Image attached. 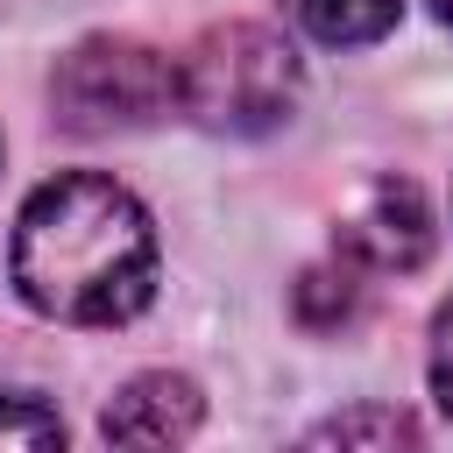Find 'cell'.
Returning <instances> with one entry per match:
<instances>
[{
	"mask_svg": "<svg viewBox=\"0 0 453 453\" xmlns=\"http://www.w3.org/2000/svg\"><path fill=\"white\" fill-rule=\"evenodd\" d=\"M7 276L21 304L57 326H127L156 297V219L99 170L50 177L14 219Z\"/></svg>",
	"mask_w": 453,
	"mask_h": 453,
	"instance_id": "obj_1",
	"label": "cell"
},
{
	"mask_svg": "<svg viewBox=\"0 0 453 453\" xmlns=\"http://www.w3.org/2000/svg\"><path fill=\"white\" fill-rule=\"evenodd\" d=\"M177 78H184V113L212 134H269V127L290 120V106L304 92L297 50L262 21L205 28L184 50Z\"/></svg>",
	"mask_w": 453,
	"mask_h": 453,
	"instance_id": "obj_2",
	"label": "cell"
},
{
	"mask_svg": "<svg viewBox=\"0 0 453 453\" xmlns=\"http://www.w3.org/2000/svg\"><path fill=\"white\" fill-rule=\"evenodd\" d=\"M50 106L71 134H127L184 106V78L134 35H85L50 71Z\"/></svg>",
	"mask_w": 453,
	"mask_h": 453,
	"instance_id": "obj_3",
	"label": "cell"
},
{
	"mask_svg": "<svg viewBox=\"0 0 453 453\" xmlns=\"http://www.w3.org/2000/svg\"><path fill=\"white\" fill-rule=\"evenodd\" d=\"M333 255H347L361 276L418 269L432 255V205H425V191L411 177H368L347 198L340 226H333Z\"/></svg>",
	"mask_w": 453,
	"mask_h": 453,
	"instance_id": "obj_4",
	"label": "cell"
},
{
	"mask_svg": "<svg viewBox=\"0 0 453 453\" xmlns=\"http://www.w3.org/2000/svg\"><path fill=\"white\" fill-rule=\"evenodd\" d=\"M198 418H205L198 382H191V375H170V368H149V375H134V382L106 403L99 432H106L113 446H177V439L198 432Z\"/></svg>",
	"mask_w": 453,
	"mask_h": 453,
	"instance_id": "obj_5",
	"label": "cell"
},
{
	"mask_svg": "<svg viewBox=\"0 0 453 453\" xmlns=\"http://www.w3.org/2000/svg\"><path fill=\"white\" fill-rule=\"evenodd\" d=\"M283 14H290L311 42H326V50H354V42L389 35L396 14H403V0H283Z\"/></svg>",
	"mask_w": 453,
	"mask_h": 453,
	"instance_id": "obj_6",
	"label": "cell"
},
{
	"mask_svg": "<svg viewBox=\"0 0 453 453\" xmlns=\"http://www.w3.org/2000/svg\"><path fill=\"white\" fill-rule=\"evenodd\" d=\"M297 319L311 326V333H333V326H347L354 311H361V269L347 262V255H333V262H319V269H304L297 276Z\"/></svg>",
	"mask_w": 453,
	"mask_h": 453,
	"instance_id": "obj_7",
	"label": "cell"
},
{
	"mask_svg": "<svg viewBox=\"0 0 453 453\" xmlns=\"http://www.w3.org/2000/svg\"><path fill=\"white\" fill-rule=\"evenodd\" d=\"M311 439H319V446H411L418 425H411L403 411H347V418L319 425Z\"/></svg>",
	"mask_w": 453,
	"mask_h": 453,
	"instance_id": "obj_8",
	"label": "cell"
},
{
	"mask_svg": "<svg viewBox=\"0 0 453 453\" xmlns=\"http://www.w3.org/2000/svg\"><path fill=\"white\" fill-rule=\"evenodd\" d=\"M0 446H64V418L42 411L35 396L7 389L0 396Z\"/></svg>",
	"mask_w": 453,
	"mask_h": 453,
	"instance_id": "obj_9",
	"label": "cell"
},
{
	"mask_svg": "<svg viewBox=\"0 0 453 453\" xmlns=\"http://www.w3.org/2000/svg\"><path fill=\"white\" fill-rule=\"evenodd\" d=\"M425 375H432V396H439V411H446V425H453V297H446V304H439V319H432Z\"/></svg>",
	"mask_w": 453,
	"mask_h": 453,
	"instance_id": "obj_10",
	"label": "cell"
},
{
	"mask_svg": "<svg viewBox=\"0 0 453 453\" xmlns=\"http://www.w3.org/2000/svg\"><path fill=\"white\" fill-rule=\"evenodd\" d=\"M432 14H439V21H453V0H432Z\"/></svg>",
	"mask_w": 453,
	"mask_h": 453,
	"instance_id": "obj_11",
	"label": "cell"
}]
</instances>
